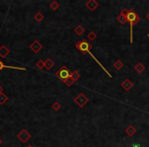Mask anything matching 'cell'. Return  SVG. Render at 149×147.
<instances>
[{
	"label": "cell",
	"instance_id": "obj_11",
	"mask_svg": "<svg viewBox=\"0 0 149 147\" xmlns=\"http://www.w3.org/2000/svg\"><path fill=\"white\" fill-rule=\"evenodd\" d=\"M3 69H11V70H19V71H26V67H19V66H10V65H5L1 60H0V71Z\"/></svg>",
	"mask_w": 149,
	"mask_h": 147
},
{
	"label": "cell",
	"instance_id": "obj_5",
	"mask_svg": "<svg viewBox=\"0 0 149 147\" xmlns=\"http://www.w3.org/2000/svg\"><path fill=\"white\" fill-rule=\"evenodd\" d=\"M17 137H18V139H19V141L22 143H26V142H28L29 140L31 139V134L29 133L26 129H23L19 134L17 135Z\"/></svg>",
	"mask_w": 149,
	"mask_h": 147
},
{
	"label": "cell",
	"instance_id": "obj_24",
	"mask_svg": "<svg viewBox=\"0 0 149 147\" xmlns=\"http://www.w3.org/2000/svg\"><path fill=\"white\" fill-rule=\"evenodd\" d=\"M62 83H63V84H65L66 86H68V87H70V86H72V85H73L74 82L73 81V79H72V78H68V79H66L65 82H62Z\"/></svg>",
	"mask_w": 149,
	"mask_h": 147
},
{
	"label": "cell",
	"instance_id": "obj_26",
	"mask_svg": "<svg viewBox=\"0 0 149 147\" xmlns=\"http://www.w3.org/2000/svg\"><path fill=\"white\" fill-rule=\"evenodd\" d=\"M1 93H3V88L0 86V94H1Z\"/></svg>",
	"mask_w": 149,
	"mask_h": 147
},
{
	"label": "cell",
	"instance_id": "obj_12",
	"mask_svg": "<svg viewBox=\"0 0 149 147\" xmlns=\"http://www.w3.org/2000/svg\"><path fill=\"white\" fill-rule=\"evenodd\" d=\"M74 32L76 33V35H78V36H82V35L85 33V28L83 27L82 25H78L77 27L74 28Z\"/></svg>",
	"mask_w": 149,
	"mask_h": 147
},
{
	"label": "cell",
	"instance_id": "obj_18",
	"mask_svg": "<svg viewBox=\"0 0 149 147\" xmlns=\"http://www.w3.org/2000/svg\"><path fill=\"white\" fill-rule=\"evenodd\" d=\"M49 6H50V8L52 9L53 11H56L57 9L59 8V4H58V2L55 1V0H54V1H52V2L50 3V5H49Z\"/></svg>",
	"mask_w": 149,
	"mask_h": 147
},
{
	"label": "cell",
	"instance_id": "obj_2",
	"mask_svg": "<svg viewBox=\"0 0 149 147\" xmlns=\"http://www.w3.org/2000/svg\"><path fill=\"white\" fill-rule=\"evenodd\" d=\"M76 48L83 54H88L92 48V44H90L87 40H81L76 43Z\"/></svg>",
	"mask_w": 149,
	"mask_h": 147
},
{
	"label": "cell",
	"instance_id": "obj_15",
	"mask_svg": "<svg viewBox=\"0 0 149 147\" xmlns=\"http://www.w3.org/2000/svg\"><path fill=\"white\" fill-rule=\"evenodd\" d=\"M44 64H45V67H46L47 70H50V69H52L53 66H54V61L51 59V58H47L44 60Z\"/></svg>",
	"mask_w": 149,
	"mask_h": 147
},
{
	"label": "cell",
	"instance_id": "obj_23",
	"mask_svg": "<svg viewBox=\"0 0 149 147\" xmlns=\"http://www.w3.org/2000/svg\"><path fill=\"white\" fill-rule=\"evenodd\" d=\"M52 108H53V110L57 111V110H59L60 108H61V105H60V103H59V102H54V103L52 104Z\"/></svg>",
	"mask_w": 149,
	"mask_h": 147
},
{
	"label": "cell",
	"instance_id": "obj_30",
	"mask_svg": "<svg viewBox=\"0 0 149 147\" xmlns=\"http://www.w3.org/2000/svg\"><path fill=\"white\" fill-rule=\"evenodd\" d=\"M0 135H1V132H0Z\"/></svg>",
	"mask_w": 149,
	"mask_h": 147
},
{
	"label": "cell",
	"instance_id": "obj_4",
	"mask_svg": "<svg viewBox=\"0 0 149 147\" xmlns=\"http://www.w3.org/2000/svg\"><path fill=\"white\" fill-rule=\"evenodd\" d=\"M88 101H89V99L87 98V96L85 95L84 93H80L74 99V102L79 107H84L85 105L88 103Z\"/></svg>",
	"mask_w": 149,
	"mask_h": 147
},
{
	"label": "cell",
	"instance_id": "obj_29",
	"mask_svg": "<svg viewBox=\"0 0 149 147\" xmlns=\"http://www.w3.org/2000/svg\"><path fill=\"white\" fill-rule=\"evenodd\" d=\"M27 147H33V145H28Z\"/></svg>",
	"mask_w": 149,
	"mask_h": 147
},
{
	"label": "cell",
	"instance_id": "obj_21",
	"mask_svg": "<svg viewBox=\"0 0 149 147\" xmlns=\"http://www.w3.org/2000/svg\"><path fill=\"white\" fill-rule=\"evenodd\" d=\"M36 67L39 69V70H42V69H44L45 67V64H44V60H39L37 64H36Z\"/></svg>",
	"mask_w": 149,
	"mask_h": 147
},
{
	"label": "cell",
	"instance_id": "obj_25",
	"mask_svg": "<svg viewBox=\"0 0 149 147\" xmlns=\"http://www.w3.org/2000/svg\"><path fill=\"white\" fill-rule=\"evenodd\" d=\"M131 147H141L139 143H134V144H132V146Z\"/></svg>",
	"mask_w": 149,
	"mask_h": 147
},
{
	"label": "cell",
	"instance_id": "obj_9",
	"mask_svg": "<svg viewBox=\"0 0 149 147\" xmlns=\"http://www.w3.org/2000/svg\"><path fill=\"white\" fill-rule=\"evenodd\" d=\"M10 53V50L5 45L0 46V57H7Z\"/></svg>",
	"mask_w": 149,
	"mask_h": 147
},
{
	"label": "cell",
	"instance_id": "obj_3",
	"mask_svg": "<svg viewBox=\"0 0 149 147\" xmlns=\"http://www.w3.org/2000/svg\"><path fill=\"white\" fill-rule=\"evenodd\" d=\"M72 74H73V72H71L68 70V67H66L65 65H62L60 67V70H58L55 73V76L58 79H60L62 82H65L66 79H68V78L72 77Z\"/></svg>",
	"mask_w": 149,
	"mask_h": 147
},
{
	"label": "cell",
	"instance_id": "obj_28",
	"mask_svg": "<svg viewBox=\"0 0 149 147\" xmlns=\"http://www.w3.org/2000/svg\"><path fill=\"white\" fill-rule=\"evenodd\" d=\"M1 144H2V140L0 139V145H1Z\"/></svg>",
	"mask_w": 149,
	"mask_h": 147
},
{
	"label": "cell",
	"instance_id": "obj_7",
	"mask_svg": "<svg viewBox=\"0 0 149 147\" xmlns=\"http://www.w3.org/2000/svg\"><path fill=\"white\" fill-rule=\"evenodd\" d=\"M98 6H99V3L96 0H88L86 2V7L90 11H94L96 8H98Z\"/></svg>",
	"mask_w": 149,
	"mask_h": 147
},
{
	"label": "cell",
	"instance_id": "obj_13",
	"mask_svg": "<svg viewBox=\"0 0 149 147\" xmlns=\"http://www.w3.org/2000/svg\"><path fill=\"white\" fill-rule=\"evenodd\" d=\"M125 131H126V134H127L128 136H130V137L134 136L135 133H136V129L134 128V126H132V125H130L129 127H127Z\"/></svg>",
	"mask_w": 149,
	"mask_h": 147
},
{
	"label": "cell",
	"instance_id": "obj_17",
	"mask_svg": "<svg viewBox=\"0 0 149 147\" xmlns=\"http://www.w3.org/2000/svg\"><path fill=\"white\" fill-rule=\"evenodd\" d=\"M34 18H35V20L36 22H38V23H40V22H42L43 19H44V15H43V13L42 12H37L36 14H35V17H34Z\"/></svg>",
	"mask_w": 149,
	"mask_h": 147
},
{
	"label": "cell",
	"instance_id": "obj_6",
	"mask_svg": "<svg viewBox=\"0 0 149 147\" xmlns=\"http://www.w3.org/2000/svg\"><path fill=\"white\" fill-rule=\"evenodd\" d=\"M30 49H31L34 53H39V52L43 49V46H42V44H41L38 40H35V41L30 45Z\"/></svg>",
	"mask_w": 149,
	"mask_h": 147
},
{
	"label": "cell",
	"instance_id": "obj_27",
	"mask_svg": "<svg viewBox=\"0 0 149 147\" xmlns=\"http://www.w3.org/2000/svg\"><path fill=\"white\" fill-rule=\"evenodd\" d=\"M146 18H147V19H149V12L146 14ZM148 37H149V33H148Z\"/></svg>",
	"mask_w": 149,
	"mask_h": 147
},
{
	"label": "cell",
	"instance_id": "obj_1",
	"mask_svg": "<svg viewBox=\"0 0 149 147\" xmlns=\"http://www.w3.org/2000/svg\"><path fill=\"white\" fill-rule=\"evenodd\" d=\"M126 15H127V19L128 23H130V42L133 43V28L136 24H138L140 20V15L133 9H125Z\"/></svg>",
	"mask_w": 149,
	"mask_h": 147
},
{
	"label": "cell",
	"instance_id": "obj_16",
	"mask_svg": "<svg viewBox=\"0 0 149 147\" xmlns=\"http://www.w3.org/2000/svg\"><path fill=\"white\" fill-rule=\"evenodd\" d=\"M71 78L73 79V81H74V82H77V81L81 78V75H80V73H79L78 71H74L73 74H72V77H71Z\"/></svg>",
	"mask_w": 149,
	"mask_h": 147
},
{
	"label": "cell",
	"instance_id": "obj_22",
	"mask_svg": "<svg viewBox=\"0 0 149 147\" xmlns=\"http://www.w3.org/2000/svg\"><path fill=\"white\" fill-rule=\"evenodd\" d=\"M87 38L90 40V41H94L96 38H97V36H96V34L94 33V32H90L89 34H88V36H87Z\"/></svg>",
	"mask_w": 149,
	"mask_h": 147
},
{
	"label": "cell",
	"instance_id": "obj_20",
	"mask_svg": "<svg viewBox=\"0 0 149 147\" xmlns=\"http://www.w3.org/2000/svg\"><path fill=\"white\" fill-rule=\"evenodd\" d=\"M7 100H8V97L4 93H1L0 94V104H4Z\"/></svg>",
	"mask_w": 149,
	"mask_h": 147
},
{
	"label": "cell",
	"instance_id": "obj_19",
	"mask_svg": "<svg viewBox=\"0 0 149 147\" xmlns=\"http://www.w3.org/2000/svg\"><path fill=\"white\" fill-rule=\"evenodd\" d=\"M113 66H114V69L115 70H121L123 67H124V64H123V61H121V60H116L114 64H113Z\"/></svg>",
	"mask_w": 149,
	"mask_h": 147
},
{
	"label": "cell",
	"instance_id": "obj_10",
	"mask_svg": "<svg viewBox=\"0 0 149 147\" xmlns=\"http://www.w3.org/2000/svg\"><path fill=\"white\" fill-rule=\"evenodd\" d=\"M133 82L131 81V80H129V79H126L124 82L121 83V87H123V89H125L126 91H129V90H131V88L133 87Z\"/></svg>",
	"mask_w": 149,
	"mask_h": 147
},
{
	"label": "cell",
	"instance_id": "obj_8",
	"mask_svg": "<svg viewBox=\"0 0 149 147\" xmlns=\"http://www.w3.org/2000/svg\"><path fill=\"white\" fill-rule=\"evenodd\" d=\"M118 20L119 23L121 25H125L126 23H128V19H127V15H126V12H125V9H123L121 11V13L119 14L118 17Z\"/></svg>",
	"mask_w": 149,
	"mask_h": 147
},
{
	"label": "cell",
	"instance_id": "obj_14",
	"mask_svg": "<svg viewBox=\"0 0 149 147\" xmlns=\"http://www.w3.org/2000/svg\"><path fill=\"white\" fill-rule=\"evenodd\" d=\"M135 71H136L137 73L142 74L145 71V65L142 64V62H138V64L135 65Z\"/></svg>",
	"mask_w": 149,
	"mask_h": 147
}]
</instances>
